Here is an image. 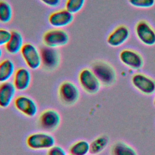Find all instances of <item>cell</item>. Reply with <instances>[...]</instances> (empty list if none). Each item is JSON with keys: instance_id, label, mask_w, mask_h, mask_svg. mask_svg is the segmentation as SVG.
Wrapping results in <instances>:
<instances>
[{"instance_id": "26", "label": "cell", "mask_w": 155, "mask_h": 155, "mask_svg": "<svg viewBox=\"0 0 155 155\" xmlns=\"http://www.w3.org/2000/svg\"><path fill=\"white\" fill-rule=\"evenodd\" d=\"M11 31L5 28H0V47L5 45L10 38Z\"/></svg>"}, {"instance_id": "16", "label": "cell", "mask_w": 155, "mask_h": 155, "mask_svg": "<svg viewBox=\"0 0 155 155\" xmlns=\"http://www.w3.org/2000/svg\"><path fill=\"white\" fill-rule=\"evenodd\" d=\"M17 90L12 82L0 83V108H7L13 103Z\"/></svg>"}, {"instance_id": "14", "label": "cell", "mask_w": 155, "mask_h": 155, "mask_svg": "<svg viewBox=\"0 0 155 155\" xmlns=\"http://www.w3.org/2000/svg\"><path fill=\"white\" fill-rule=\"evenodd\" d=\"M74 19V15L66 9H61L51 13L48 22L52 27L60 28L69 25Z\"/></svg>"}, {"instance_id": "5", "label": "cell", "mask_w": 155, "mask_h": 155, "mask_svg": "<svg viewBox=\"0 0 155 155\" xmlns=\"http://www.w3.org/2000/svg\"><path fill=\"white\" fill-rule=\"evenodd\" d=\"M78 81L81 87L86 93L94 94L97 93L101 87V84L91 69L85 68L79 73Z\"/></svg>"}, {"instance_id": "4", "label": "cell", "mask_w": 155, "mask_h": 155, "mask_svg": "<svg viewBox=\"0 0 155 155\" xmlns=\"http://www.w3.org/2000/svg\"><path fill=\"white\" fill-rule=\"evenodd\" d=\"M58 96L63 104L71 106L76 104L79 101L80 91L75 84L66 81L60 84L58 88Z\"/></svg>"}, {"instance_id": "30", "label": "cell", "mask_w": 155, "mask_h": 155, "mask_svg": "<svg viewBox=\"0 0 155 155\" xmlns=\"http://www.w3.org/2000/svg\"><path fill=\"white\" fill-rule=\"evenodd\" d=\"M90 155H94V154H90Z\"/></svg>"}, {"instance_id": "21", "label": "cell", "mask_w": 155, "mask_h": 155, "mask_svg": "<svg viewBox=\"0 0 155 155\" xmlns=\"http://www.w3.org/2000/svg\"><path fill=\"white\" fill-rule=\"evenodd\" d=\"M111 155H137L136 151L122 141L114 143L111 148Z\"/></svg>"}, {"instance_id": "10", "label": "cell", "mask_w": 155, "mask_h": 155, "mask_svg": "<svg viewBox=\"0 0 155 155\" xmlns=\"http://www.w3.org/2000/svg\"><path fill=\"white\" fill-rule=\"evenodd\" d=\"M39 51L41 58V65L46 70H53L58 67L60 62V56L55 48L45 45L41 48Z\"/></svg>"}, {"instance_id": "22", "label": "cell", "mask_w": 155, "mask_h": 155, "mask_svg": "<svg viewBox=\"0 0 155 155\" xmlns=\"http://www.w3.org/2000/svg\"><path fill=\"white\" fill-rule=\"evenodd\" d=\"M13 16V10L10 4L5 1H0V22L8 23Z\"/></svg>"}, {"instance_id": "12", "label": "cell", "mask_w": 155, "mask_h": 155, "mask_svg": "<svg viewBox=\"0 0 155 155\" xmlns=\"http://www.w3.org/2000/svg\"><path fill=\"white\" fill-rule=\"evenodd\" d=\"M119 59L123 64L136 70L142 68L144 64L142 56L131 49L122 50L119 53Z\"/></svg>"}, {"instance_id": "1", "label": "cell", "mask_w": 155, "mask_h": 155, "mask_svg": "<svg viewBox=\"0 0 155 155\" xmlns=\"http://www.w3.org/2000/svg\"><path fill=\"white\" fill-rule=\"evenodd\" d=\"M27 147L34 151L48 150L54 145V137L48 132L39 131L29 134L25 140Z\"/></svg>"}, {"instance_id": "8", "label": "cell", "mask_w": 155, "mask_h": 155, "mask_svg": "<svg viewBox=\"0 0 155 155\" xmlns=\"http://www.w3.org/2000/svg\"><path fill=\"white\" fill-rule=\"evenodd\" d=\"M135 34L140 42L147 46L155 44V30L145 20L139 21L135 25Z\"/></svg>"}, {"instance_id": "19", "label": "cell", "mask_w": 155, "mask_h": 155, "mask_svg": "<svg viewBox=\"0 0 155 155\" xmlns=\"http://www.w3.org/2000/svg\"><path fill=\"white\" fill-rule=\"evenodd\" d=\"M68 153L71 155H88L90 153V143L85 140H79L70 145Z\"/></svg>"}, {"instance_id": "24", "label": "cell", "mask_w": 155, "mask_h": 155, "mask_svg": "<svg viewBox=\"0 0 155 155\" xmlns=\"http://www.w3.org/2000/svg\"><path fill=\"white\" fill-rule=\"evenodd\" d=\"M129 4L138 8H150L155 4V0H128Z\"/></svg>"}, {"instance_id": "29", "label": "cell", "mask_w": 155, "mask_h": 155, "mask_svg": "<svg viewBox=\"0 0 155 155\" xmlns=\"http://www.w3.org/2000/svg\"><path fill=\"white\" fill-rule=\"evenodd\" d=\"M154 105H155V98H154Z\"/></svg>"}, {"instance_id": "9", "label": "cell", "mask_w": 155, "mask_h": 155, "mask_svg": "<svg viewBox=\"0 0 155 155\" xmlns=\"http://www.w3.org/2000/svg\"><path fill=\"white\" fill-rule=\"evenodd\" d=\"M69 36L67 33L61 29L55 28L47 31L43 36V42L45 45L57 48L67 44Z\"/></svg>"}, {"instance_id": "15", "label": "cell", "mask_w": 155, "mask_h": 155, "mask_svg": "<svg viewBox=\"0 0 155 155\" xmlns=\"http://www.w3.org/2000/svg\"><path fill=\"white\" fill-rule=\"evenodd\" d=\"M12 82L17 91L27 90L31 82V74L30 70L25 67L18 68L13 77Z\"/></svg>"}, {"instance_id": "6", "label": "cell", "mask_w": 155, "mask_h": 155, "mask_svg": "<svg viewBox=\"0 0 155 155\" xmlns=\"http://www.w3.org/2000/svg\"><path fill=\"white\" fill-rule=\"evenodd\" d=\"M13 104L15 109L25 117H34L38 113L37 103L28 96L23 94L17 96Z\"/></svg>"}, {"instance_id": "7", "label": "cell", "mask_w": 155, "mask_h": 155, "mask_svg": "<svg viewBox=\"0 0 155 155\" xmlns=\"http://www.w3.org/2000/svg\"><path fill=\"white\" fill-rule=\"evenodd\" d=\"M21 54L27 67L33 70L38 69L41 65V58L40 51L31 43L24 44Z\"/></svg>"}, {"instance_id": "13", "label": "cell", "mask_w": 155, "mask_h": 155, "mask_svg": "<svg viewBox=\"0 0 155 155\" xmlns=\"http://www.w3.org/2000/svg\"><path fill=\"white\" fill-rule=\"evenodd\" d=\"M130 36V31L128 27L125 25H119L109 34L107 42L112 47H118L127 42Z\"/></svg>"}, {"instance_id": "18", "label": "cell", "mask_w": 155, "mask_h": 155, "mask_svg": "<svg viewBox=\"0 0 155 155\" xmlns=\"http://www.w3.org/2000/svg\"><path fill=\"white\" fill-rule=\"evenodd\" d=\"M16 70L12 60L6 59L0 62V83L9 81L13 78Z\"/></svg>"}, {"instance_id": "2", "label": "cell", "mask_w": 155, "mask_h": 155, "mask_svg": "<svg viewBox=\"0 0 155 155\" xmlns=\"http://www.w3.org/2000/svg\"><path fill=\"white\" fill-rule=\"evenodd\" d=\"M91 69L101 85L110 87L116 82L117 79L116 70L109 63L104 61H96L92 64Z\"/></svg>"}, {"instance_id": "27", "label": "cell", "mask_w": 155, "mask_h": 155, "mask_svg": "<svg viewBox=\"0 0 155 155\" xmlns=\"http://www.w3.org/2000/svg\"><path fill=\"white\" fill-rule=\"evenodd\" d=\"M44 4L50 7H57L59 5L61 0H40Z\"/></svg>"}, {"instance_id": "23", "label": "cell", "mask_w": 155, "mask_h": 155, "mask_svg": "<svg viewBox=\"0 0 155 155\" xmlns=\"http://www.w3.org/2000/svg\"><path fill=\"white\" fill-rule=\"evenodd\" d=\"M85 2V0H67L65 9L73 15L76 14L82 9Z\"/></svg>"}, {"instance_id": "28", "label": "cell", "mask_w": 155, "mask_h": 155, "mask_svg": "<svg viewBox=\"0 0 155 155\" xmlns=\"http://www.w3.org/2000/svg\"><path fill=\"white\" fill-rule=\"evenodd\" d=\"M2 50L0 47V59H1V58L2 57Z\"/></svg>"}, {"instance_id": "20", "label": "cell", "mask_w": 155, "mask_h": 155, "mask_svg": "<svg viewBox=\"0 0 155 155\" xmlns=\"http://www.w3.org/2000/svg\"><path fill=\"white\" fill-rule=\"evenodd\" d=\"M109 138L107 136L102 135L94 139L90 143V153L96 155L103 151L108 146Z\"/></svg>"}, {"instance_id": "11", "label": "cell", "mask_w": 155, "mask_h": 155, "mask_svg": "<svg viewBox=\"0 0 155 155\" xmlns=\"http://www.w3.org/2000/svg\"><path fill=\"white\" fill-rule=\"evenodd\" d=\"M131 83L137 90L144 94L150 95L155 92V81L144 74H134L131 78Z\"/></svg>"}, {"instance_id": "31", "label": "cell", "mask_w": 155, "mask_h": 155, "mask_svg": "<svg viewBox=\"0 0 155 155\" xmlns=\"http://www.w3.org/2000/svg\"><path fill=\"white\" fill-rule=\"evenodd\" d=\"M68 155H71V154H68Z\"/></svg>"}, {"instance_id": "25", "label": "cell", "mask_w": 155, "mask_h": 155, "mask_svg": "<svg viewBox=\"0 0 155 155\" xmlns=\"http://www.w3.org/2000/svg\"><path fill=\"white\" fill-rule=\"evenodd\" d=\"M47 155H68V154L62 147L54 145L53 147L47 150Z\"/></svg>"}, {"instance_id": "3", "label": "cell", "mask_w": 155, "mask_h": 155, "mask_svg": "<svg viewBox=\"0 0 155 155\" xmlns=\"http://www.w3.org/2000/svg\"><path fill=\"white\" fill-rule=\"evenodd\" d=\"M39 127L46 132H53L56 130L61 122L60 113L56 110L48 108L42 111L38 117Z\"/></svg>"}, {"instance_id": "17", "label": "cell", "mask_w": 155, "mask_h": 155, "mask_svg": "<svg viewBox=\"0 0 155 155\" xmlns=\"http://www.w3.org/2000/svg\"><path fill=\"white\" fill-rule=\"evenodd\" d=\"M23 37L18 31H11L10 38L5 45L7 52L10 54H16L21 52L24 45Z\"/></svg>"}]
</instances>
